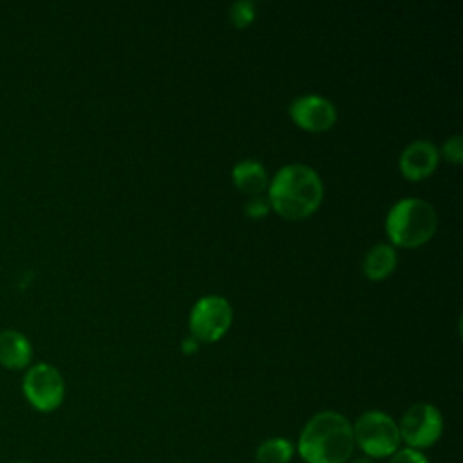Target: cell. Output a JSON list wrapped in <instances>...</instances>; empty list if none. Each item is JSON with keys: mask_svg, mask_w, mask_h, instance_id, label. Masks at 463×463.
<instances>
[{"mask_svg": "<svg viewBox=\"0 0 463 463\" xmlns=\"http://www.w3.org/2000/svg\"><path fill=\"white\" fill-rule=\"evenodd\" d=\"M266 199L269 208L288 221H300L318 210L324 199L320 175L304 163H289L269 179Z\"/></svg>", "mask_w": 463, "mask_h": 463, "instance_id": "1", "label": "cell"}, {"mask_svg": "<svg viewBox=\"0 0 463 463\" xmlns=\"http://www.w3.org/2000/svg\"><path fill=\"white\" fill-rule=\"evenodd\" d=\"M295 452L304 463H347L354 452L353 423L338 411H320L304 423Z\"/></svg>", "mask_w": 463, "mask_h": 463, "instance_id": "2", "label": "cell"}, {"mask_svg": "<svg viewBox=\"0 0 463 463\" xmlns=\"http://www.w3.org/2000/svg\"><path fill=\"white\" fill-rule=\"evenodd\" d=\"M438 228L434 206L420 197L396 201L385 217V232L391 244L400 248H420L429 242Z\"/></svg>", "mask_w": 463, "mask_h": 463, "instance_id": "3", "label": "cell"}, {"mask_svg": "<svg viewBox=\"0 0 463 463\" xmlns=\"http://www.w3.org/2000/svg\"><path fill=\"white\" fill-rule=\"evenodd\" d=\"M353 438L354 449L374 459L391 458L402 447L398 421L378 409L365 411L354 420Z\"/></svg>", "mask_w": 463, "mask_h": 463, "instance_id": "4", "label": "cell"}, {"mask_svg": "<svg viewBox=\"0 0 463 463\" xmlns=\"http://www.w3.org/2000/svg\"><path fill=\"white\" fill-rule=\"evenodd\" d=\"M233 322V309L228 298L221 295L201 297L188 318V327L192 336L201 344H213L221 340Z\"/></svg>", "mask_w": 463, "mask_h": 463, "instance_id": "5", "label": "cell"}, {"mask_svg": "<svg viewBox=\"0 0 463 463\" xmlns=\"http://www.w3.org/2000/svg\"><path fill=\"white\" fill-rule=\"evenodd\" d=\"M443 416L439 409L429 402L412 403L398 421L400 439L403 447L423 450L438 443L443 434Z\"/></svg>", "mask_w": 463, "mask_h": 463, "instance_id": "6", "label": "cell"}, {"mask_svg": "<svg viewBox=\"0 0 463 463\" xmlns=\"http://www.w3.org/2000/svg\"><path fill=\"white\" fill-rule=\"evenodd\" d=\"M22 391L34 411L47 414L63 403L65 382L54 365L40 362L31 365L24 374Z\"/></svg>", "mask_w": 463, "mask_h": 463, "instance_id": "7", "label": "cell"}, {"mask_svg": "<svg viewBox=\"0 0 463 463\" xmlns=\"http://www.w3.org/2000/svg\"><path fill=\"white\" fill-rule=\"evenodd\" d=\"M289 118L306 132H326L336 123V107L320 94H304L291 101Z\"/></svg>", "mask_w": 463, "mask_h": 463, "instance_id": "8", "label": "cell"}, {"mask_svg": "<svg viewBox=\"0 0 463 463\" xmlns=\"http://www.w3.org/2000/svg\"><path fill=\"white\" fill-rule=\"evenodd\" d=\"M439 163V150L427 139L409 143L398 159L400 172L409 181H423L434 174Z\"/></svg>", "mask_w": 463, "mask_h": 463, "instance_id": "9", "label": "cell"}, {"mask_svg": "<svg viewBox=\"0 0 463 463\" xmlns=\"http://www.w3.org/2000/svg\"><path fill=\"white\" fill-rule=\"evenodd\" d=\"M33 358V347L25 335L16 329L0 331V364L7 369H24Z\"/></svg>", "mask_w": 463, "mask_h": 463, "instance_id": "10", "label": "cell"}, {"mask_svg": "<svg viewBox=\"0 0 463 463\" xmlns=\"http://www.w3.org/2000/svg\"><path fill=\"white\" fill-rule=\"evenodd\" d=\"M232 179H233V184L239 188V192L250 197L262 195L269 184L266 166L255 159L239 161L232 168Z\"/></svg>", "mask_w": 463, "mask_h": 463, "instance_id": "11", "label": "cell"}, {"mask_svg": "<svg viewBox=\"0 0 463 463\" xmlns=\"http://www.w3.org/2000/svg\"><path fill=\"white\" fill-rule=\"evenodd\" d=\"M398 264V255L394 246L387 242H380L369 248L364 257L362 269L369 280H383L394 273Z\"/></svg>", "mask_w": 463, "mask_h": 463, "instance_id": "12", "label": "cell"}, {"mask_svg": "<svg viewBox=\"0 0 463 463\" xmlns=\"http://www.w3.org/2000/svg\"><path fill=\"white\" fill-rule=\"evenodd\" d=\"M293 456H295V445L282 436L266 438L255 449L257 463H291Z\"/></svg>", "mask_w": 463, "mask_h": 463, "instance_id": "13", "label": "cell"}, {"mask_svg": "<svg viewBox=\"0 0 463 463\" xmlns=\"http://www.w3.org/2000/svg\"><path fill=\"white\" fill-rule=\"evenodd\" d=\"M230 20L237 29H244L251 25V22L255 20V4L250 0L235 2L230 7Z\"/></svg>", "mask_w": 463, "mask_h": 463, "instance_id": "14", "label": "cell"}, {"mask_svg": "<svg viewBox=\"0 0 463 463\" xmlns=\"http://www.w3.org/2000/svg\"><path fill=\"white\" fill-rule=\"evenodd\" d=\"M441 156L454 163V165H459L461 163V157H463V139L461 136H452L449 137L443 146H441Z\"/></svg>", "mask_w": 463, "mask_h": 463, "instance_id": "15", "label": "cell"}, {"mask_svg": "<svg viewBox=\"0 0 463 463\" xmlns=\"http://www.w3.org/2000/svg\"><path fill=\"white\" fill-rule=\"evenodd\" d=\"M389 463H429L423 450H416L411 447H400L391 458Z\"/></svg>", "mask_w": 463, "mask_h": 463, "instance_id": "16", "label": "cell"}, {"mask_svg": "<svg viewBox=\"0 0 463 463\" xmlns=\"http://www.w3.org/2000/svg\"><path fill=\"white\" fill-rule=\"evenodd\" d=\"M244 212L251 219H262L271 212V208H269V203L266 197L257 195V197H250V201L244 206Z\"/></svg>", "mask_w": 463, "mask_h": 463, "instance_id": "17", "label": "cell"}, {"mask_svg": "<svg viewBox=\"0 0 463 463\" xmlns=\"http://www.w3.org/2000/svg\"><path fill=\"white\" fill-rule=\"evenodd\" d=\"M181 351H183L184 354H194V353L199 351V342L190 335V336L183 338V342H181Z\"/></svg>", "mask_w": 463, "mask_h": 463, "instance_id": "18", "label": "cell"}, {"mask_svg": "<svg viewBox=\"0 0 463 463\" xmlns=\"http://www.w3.org/2000/svg\"><path fill=\"white\" fill-rule=\"evenodd\" d=\"M9 463H33V461H27V459H14V461H9Z\"/></svg>", "mask_w": 463, "mask_h": 463, "instance_id": "19", "label": "cell"}, {"mask_svg": "<svg viewBox=\"0 0 463 463\" xmlns=\"http://www.w3.org/2000/svg\"><path fill=\"white\" fill-rule=\"evenodd\" d=\"M354 463H369L367 459H358V461H354Z\"/></svg>", "mask_w": 463, "mask_h": 463, "instance_id": "20", "label": "cell"}]
</instances>
